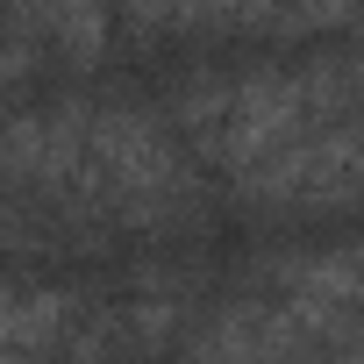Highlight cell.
I'll return each mask as SVG.
<instances>
[{
  "mask_svg": "<svg viewBox=\"0 0 364 364\" xmlns=\"http://www.w3.org/2000/svg\"><path fill=\"white\" fill-rule=\"evenodd\" d=\"M307 129H314L307 72H250V79H229V107H222V122L208 129L200 150L229 171H250V164L279 157L286 143H300Z\"/></svg>",
  "mask_w": 364,
  "mask_h": 364,
  "instance_id": "6da1fadb",
  "label": "cell"
},
{
  "mask_svg": "<svg viewBox=\"0 0 364 364\" xmlns=\"http://www.w3.org/2000/svg\"><path fill=\"white\" fill-rule=\"evenodd\" d=\"M86 150L107 171V186H114V200L129 215H157V208H171L178 193H186V171H178L164 129L136 100H114V107L86 114Z\"/></svg>",
  "mask_w": 364,
  "mask_h": 364,
  "instance_id": "7a4b0ae2",
  "label": "cell"
},
{
  "mask_svg": "<svg viewBox=\"0 0 364 364\" xmlns=\"http://www.w3.org/2000/svg\"><path fill=\"white\" fill-rule=\"evenodd\" d=\"M357 178V129H307L300 143H286L279 157L236 171V193L243 200H343Z\"/></svg>",
  "mask_w": 364,
  "mask_h": 364,
  "instance_id": "3957f363",
  "label": "cell"
},
{
  "mask_svg": "<svg viewBox=\"0 0 364 364\" xmlns=\"http://www.w3.org/2000/svg\"><path fill=\"white\" fill-rule=\"evenodd\" d=\"M58 321H65V300L58 293H0V350L43 357L58 343Z\"/></svg>",
  "mask_w": 364,
  "mask_h": 364,
  "instance_id": "277c9868",
  "label": "cell"
}]
</instances>
